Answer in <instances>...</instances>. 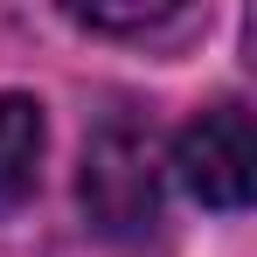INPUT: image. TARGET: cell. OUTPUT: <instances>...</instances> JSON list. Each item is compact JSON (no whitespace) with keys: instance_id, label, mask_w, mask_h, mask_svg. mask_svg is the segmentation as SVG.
<instances>
[{"instance_id":"1","label":"cell","mask_w":257,"mask_h":257,"mask_svg":"<svg viewBox=\"0 0 257 257\" xmlns=\"http://www.w3.org/2000/svg\"><path fill=\"white\" fill-rule=\"evenodd\" d=\"M84 215L104 236H146L160 222V146L139 118H104L84 146Z\"/></svg>"},{"instance_id":"2","label":"cell","mask_w":257,"mask_h":257,"mask_svg":"<svg viewBox=\"0 0 257 257\" xmlns=\"http://www.w3.org/2000/svg\"><path fill=\"white\" fill-rule=\"evenodd\" d=\"M174 174L195 202L209 209H243L257 188V146H250V111L243 104H215L174 139Z\"/></svg>"},{"instance_id":"3","label":"cell","mask_w":257,"mask_h":257,"mask_svg":"<svg viewBox=\"0 0 257 257\" xmlns=\"http://www.w3.org/2000/svg\"><path fill=\"white\" fill-rule=\"evenodd\" d=\"M42 104L21 90H0V215H14L42 181Z\"/></svg>"},{"instance_id":"4","label":"cell","mask_w":257,"mask_h":257,"mask_svg":"<svg viewBox=\"0 0 257 257\" xmlns=\"http://www.w3.org/2000/svg\"><path fill=\"white\" fill-rule=\"evenodd\" d=\"M77 21H84V28H132V35H146V28H167V21H188V14H181V7H146V14H139V7H132V14H97V7H77Z\"/></svg>"}]
</instances>
